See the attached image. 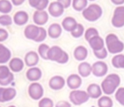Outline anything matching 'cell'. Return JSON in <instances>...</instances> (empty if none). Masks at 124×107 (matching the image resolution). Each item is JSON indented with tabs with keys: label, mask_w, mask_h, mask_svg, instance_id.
Here are the masks:
<instances>
[{
	"label": "cell",
	"mask_w": 124,
	"mask_h": 107,
	"mask_svg": "<svg viewBox=\"0 0 124 107\" xmlns=\"http://www.w3.org/2000/svg\"><path fill=\"white\" fill-rule=\"evenodd\" d=\"M88 5V0H73L72 7L77 11H83Z\"/></svg>",
	"instance_id": "28"
},
{
	"label": "cell",
	"mask_w": 124,
	"mask_h": 107,
	"mask_svg": "<svg viewBox=\"0 0 124 107\" xmlns=\"http://www.w3.org/2000/svg\"><path fill=\"white\" fill-rule=\"evenodd\" d=\"M67 82L68 87L70 89L75 90L80 87V85L82 84V79H81L80 76H79L78 75L72 74L68 77Z\"/></svg>",
	"instance_id": "17"
},
{
	"label": "cell",
	"mask_w": 124,
	"mask_h": 107,
	"mask_svg": "<svg viewBox=\"0 0 124 107\" xmlns=\"http://www.w3.org/2000/svg\"><path fill=\"white\" fill-rule=\"evenodd\" d=\"M112 100L107 96H103L98 100L99 107H112Z\"/></svg>",
	"instance_id": "29"
},
{
	"label": "cell",
	"mask_w": 124,
	"mask_h": 107,
	"mask_svg": "<svg viewBox=\"0 0 124 107\" xmlns=\"http://www.w3.org/2000/svg\"><path fill=\"white\" fill-rule=\"evenodd\" d=\"M112 24L116 28H121L124 26V6H118L115 9Z\"/></svg>",
	"instance_id": "6"
},
{
	"label": "cell",
	"mask_w": 124,
	"mask_h": 107,
	"mask_svg": "<svg viewBox=\"0 0 124 107\" xmlns=\"http://www.w3.org/2000/svg\"><path fill=\"white\" fill-rule=\"evenodd\" d=\"M111 2L116 5H119L121 6V5H123L124 3V0H111Z\"/></svg>",
	"instance_id": "46"
},
{
	"label": "cell",
	"mask_w": 124,
	"mask_h": 107,
	"mask_svg": "<svg viewBox=\"0 0 124 107\" xmlns=\"http://www.w3.org/2000/svg\"><path fill=\"white\" fill-rule=\"evenodd\" d=\"M9 34L8 31L5 29L0 28V42H3L8 38Z\"/></svg>",
	"instance_id": "41"
},
{
	"label": "cell",
	"mask_w": 124,
	"mask_h": 107,
	"mask_svg": "<svg viewBox=\"0 0 124 107\" xmlns=\"http://www.w3.org/2000/svg\"><path fill=\"white\" fill-rule=\"evenodd\" d=\"M26 78L30 81H37L39 80L42 77V71L39 68L33 67L29 68L26 72Z\"/></svg>",
	"instance_id": "16"
},
{
	"label": "cell",
	"mask_w": 124,
	"mask_h": 107,
	"mask_svg": "<svg viewBox=\"0 0 124 107\" xmlns=\"http://www.w3.org/2000/svg\"><path fill=\"white\" fill-rule=\"evenodd\" d=\"M88 43L93 51H99L104 48V41L99 35L93 37L88 41Z\"/></svg>",
	"instance_id": "20"
},
{
	"label": "cell",
	"mask_w": 124,
	"mask_h": 107,
	"mask_svg": "<svg viewBox=\"0 0 124 107\" xmlns=\"http://www.w3.org/2000/svg\"><path fill=\"white\" fill-rule=\"evenodd\" d=\"M8 107H16V106H13V105H12V106H8Z\"/></svg>",
	"instance_id": "48"
},
{
	"label": "cell",
	"mask_w": 124,
	"mask_h": 107,
	"mask_svg": "<svg viewBox=\"0 0 124 107\" xmlns=\"http://www.w3.org/2000/svg\"><path fill=\"white\" fill-rule=\"evenodd\" d=\"M12 73L10 69L7 65H0V80H4L10 76Z\"/></svg>",
	"instance_id": "31"
},
{
	"label": "cell",
	"mask_w": 124,
	"mask_h": 107,
	"mask_svg": "<svg viewBox=\"0 0 124 107\" xmlns=\"http://www.w3.org/2000/svg\"><path fill=\"white\" fill-rule=\"evenodd\" d=\"M4 89H5V88H4V87H0V103H4V101H3V98H2Z\"/></svg>",
	"instance_id": "47"
},
{
	"label": "cell",
	"mask_w": 124,
	"mask_h": 107,
	"mask_svg": "<svg viewBox=\"0 0 124 107\" xmlns=\"http://www.w3.org/2000/svg\"><path fill=\"white\" fill-rule=\"evenodd\" d=\"M65 85V80L63 77L55 76L50 79L49 81V86L51 89L58 90L62 89Z\"/></svg>",
	"instance_id": "14"
},
{
	"label": "cell",
	"mask_w": 124,
	"mask_h": 107,
	"mask_svg": "<svg viewBox=\"0 0 124 107\" xmlns=\"http://www.w3.org/2000/svg\"><path fill=\"white\" fill-rule=\"evenodd\" d=\"M28 92L31 99L37 100L42 98L44 90L42 86L40 84L37 82H33L29 87Z\"/></svg>",
	"instance_id": "7"
},
{
	"label": "cell",
	"mask_w": 124,
	"mask_h": 107,
	"mask_svg": "<svg viewBox=\"0 0 124 107\" xmlns=\"http://www.w3.org/2000/svg\"><path fill=\"white\" fill-rule=\"evenodd\" d=\"M120 79L118 75L112 73L108 75L101 83V89L107 95L112 94L119 86Z\"/></svg>",
	"instance_id": "2"
},
{
	"label": "cell",
	"mask_w": 124,
	"mask_h": 107,
	"mask_svg": "<svg viewBox=\"0 0 124 107\" xmlns=\"http://www.w3.org/2000/svg\"><path fill=\"white\" fill-rule=\"evenodd\" d=\"M57 2H58L59 3H61L62 5H63L64 9H67L69 7H70L71 3H72V0H57Z\"/></svg>",
	"instance_id": "42"
},
{
	"label": "cell",
	"mask_w": 124,
	"mask_h": 107,
	"mask_svg": "<svg viewBox=\"0 0 124 107\" xmlns=\"http://www.w3.org/2000/svg\"><path fill=\"white\" fill-rule=\"evenodd\" d=\"M48 18H49L48 14L45 10H42V11L37 10L34 12L33 15V21L34 24L38 26L45 25L47 22Z\"/></svg>",
	"instance_id": "11"
},
{
	"label": "cell",
	"mask_w": 124,
	"mask_h": 107,
	"mask_svg": "<svg viewBox=\"0 0 124 107\" xmlns=\"http://www.w3.org/2000/svg\"><path fill=\"white\" fill-rule=\"evenodd\" d=\"M29 21V15L26 12L21 10L16 13L13 16V21L18 26L25 25Z\"/></svg>",
	"instance_id": "13"
},
{
	"label": "cell",
	"mask_w": 124,
	"mask_h": 107,
	"mask_svg": "<svg viewBox=\"0 0 124 107\" xmlns=\"http://www.w3.org/2000/svg\"><path fill=\"white\" fill-rule=\"evenodd\" d=\"M99 35V32L96 29L93 28V27H90L88 28L85 32V40L88 42L91 38H93V37L98 36Z\"/></svg>",
	"instance_id": "32"
},
{
	"label": "cell",
	"mask_w": 124,
	"mask_h": 107,
	"mask_svg": "<svg viewBox=\"0 0 124 107\" xmlns=\"http://www.w3.org/2000/svg\"><path fill=\"white\" fill-rule=\"evenodd\" d=\"M89 95L87 92L83 90H73L70 94V100L71 102L76 105L79 106L85 102H87L89 99Z\"/></svg>",
	"instance_id": "5"
},
{
	"label": "cell",
	"mask_w": 124,
	"mask_h": 107,
	"mask_svg": "<svg viewBox=\"0 0 124 107\" xmlns=\"http://www.w3.org/2000/svg\"><path fill=\"white\" fill-rule=\"evenodd\" d=\"M77 25H78V23L75 18H74L73 17H70V16L66 17L63 20V21H62V27H63V28L66 31L70 32H72L76 28Z\"/></svg>",
	"instance_id": "19"
},
{
	"label": "cell",
	"mask_w": 124,
	"mask_h": 107,
	"mask_svg": "<svg viewBox=\"0 0 124 107\" xmlns=\"http://www.w3.org/2000/svg\"><path fill=\"white\" fill-rule=\"evenodd\" d=\"M14 80V75L13 73H12L10 76L4 80H0V85L2 86H8V84H10Z\"/></svg>",
	"instance_id": "39"
},
{
	"label": "cell",
	"mask_w": 124,
	"mask_h": 107,
	"mask_svg": "<svg viewBox=\"0 0 124 107\" xmlns=\"http://www.w3.org/2000/svg\"><path fill=\"white\" fill-rule=\"evenodd\" d=\"M62 32V29L61 27L58 24H51L47 30V34L48 35L53 39L58 38L60 37Z\"/></svg>",
	"instance_id": "23"
},
{
	"label": "cell",
	"mask_w": 124,
	"mask_h": 107,
	"mask_svg": "<svg viewBox=\"0 0 124 107\" xmlns=\"http://www.w3.org/2000/svg\"><path fill=\"white\" fill-rule=\"evenodd\" d=\"M112 64L116 68H124V54L115 55L112 60Z\"/></svg>",
	"instance_id": "27"
},
{
	"label": "cell",
	"mask_w": 124,
	"mask_h": 107,
	"mask_svg": "<svg viewBox=\"0 0 124 107\" xmlns=\"http://www.w3.org/2000/svg\"><path fill=\"white\" fill-rule=\"evenodd\" d=\"M47 60L56 62L60 64L67 63L69 60V55L59 46L54 45L50 48L47 52Z\"/></svg>",
	"instance_id": "1"
},
{
	"label": "cell",
	"mask_w": 124,
	"mask_h": 107,
	"mask_svg": "<svg viewBox=\"0 0 124 107\" xmlns=\"http://www.w3.org/2000/svg\"><path fill=\"white\" fill-rule=\"evenodd\" d=\"M41 0H29V5L33 8H37L39 5V4L40 3Z\"/></svg>",
	"instance_id": "44"
},
{
	"label": "cell",
	"mask_w": 124,
	"mask_h": 107,
	"mask_svg": "<svg viewBox=\"0 0 124 107\" xmlns=\"http://www.w3.org/2000/svg\"><path fill=\"white\" fill-rule=\"evenodd\" d=\"M47 32L45 30V29L43 28V27H39V33L38 37L35 40V42H37V43L42 42L43 40H45V38L47 37Z\"/></svg>",
	"instance_id": "38"
},
{
	"label": "cell",
	"mask_w": 124,
	"mask_h": 107,
	"mask_svg": "<svg viewBox=\"0 0 124 107\" xmlns=\"http://www.w3.org/2000/svg\"><path fill=\"white\" fill-rule=\"evenodd\" d=\"M78 72L81 76L87 77L92 72V66L88 62H82L78 66Z\"/></svg>",
	"instance_id": "24"
},
{
	"label": "cell",
	"mask_w": 124,
	"mask_h": 107,
	"mask_svg": "<svg viewBox=\"0 0 124 107\" xmlns=\"http://www.w3.org/2000/svg\"><path fill=\"white\" fill-rule=\"evenodd\" d=\"M12 9L13 5L9 0H0V13L7 15L11 12Z\"/></svg>",
	"instance_id": "26"
},
{
	"label": "cell",
	"mask_w": 124,
	"mask_h": 107,
	"mask_svg": "<svg viewBox=\"0 0 124 107\" xmlns=\"http://www.w3.org/2000/svg\"><path fill=\"white\" fill-rule=\"evenodd\" d=\"M13 24V19L9 15L0 16V25L2 26H10Z\"/></svg>",
	"instance_id": "34"
},
{
	"label": "cell",
	"mask_w": 124,
	"mask_h": 107,
	"mask_svg": "<svg viewBox=\"0 0 124 107\" xmlns=\"http://www.w3.org/2000/svg\"><path fill=\"white\" fill-rule=\"evenodd\" d=\"M50 49V47L45 43H42L39 45L38 48L39 55L44 60H47V52Z\"/></svg>",
	"instance_id": "30"
},
{
	"label": "cell",
	"mask_w": 124,
	"mask_h": 107,
	"mask_svg": "<svg viewBox=\"0 0 124 107\" xmlns=\"http://www.w3.org/2000/svg\"><path fill=\"white\" fill-rule=\"evenodd\" d=\"M48 4H49V0H41L40 3L39 4L38 7L36 8V10H39V11H42L45 8H47Z\"/></svg>",
	"instance_id": "40"
},
{
	"label": "cell",
	"mask_w": 124,
	"mask_h": 107,
	"mask_svg": "<svg viewBox=\"0 0 124 107\" xmlns=\"http://www.w3.org/2000/svg\"><path fill=\"white\" fill-rule=\"evenodd\" d=\"M55 107H71V104L65 100H61L57 103Z\"/></svg>",
	"instance_id": "43"
},
{
	"label": "cell",
	"mask_w": 124,
	"mask_h": 107,
	"mask_svg": "<svg viewBox=\"0 0 124 107\" xmlns=\"http://www.w3.org/2000/svg\"><path fill=\"white\" fill-rule=\"evenodd\" d=\"M24 62L28 67L33 68L39 62V55L35 51H29L25 55Z\"/></svg>",
	"instance_id": "12"
},
{
	"label": "cell",
	"mask_w": 124,
	"mask_h": 107,
	"mask_svg": "<svg viewBox=\"0 0 124 107\" xmlns=\"http://www.w3.org/2000/svg\"><path fill=\"white\" fill-rule=\"evenodd\" d=\"M39 107H53V102L48 98H42L39 102Z\"/></svg>",
	"instance_id": "36"
},
{
	"label": "cell",
	"mask_w": 124,
	"mask_h": 107,
	"mask_svg": "<svg viewBox=\"0 0 124 107\" xmlns=\"http://www.w3.org/2000/svg\"><path fill=\"white\" fill-rule=\"evenodd\" d=\"M23 67H24L23 61L18 57H15L10 60L9 68L10 71H12L14 73H18L21 71L23 69Z\"/></svg>",
	"instance_id": "15"
},
{
	"label": "cell",
	"mask_w": 124,
	"mask_h": 107,
	"mask_svg": "<svg viewBox=\"0 0 124 107\" xmlns=\"http://www.w3.org/2000/svg\"><path fill=\"white\" fill-rule=\"evenodd\" d=\"M16 89L13 87H8V88H5L4 92H3V101L4 102H8L10 100H12L16 96Z\"/></svg>",
	"instance_id": "25"
},
{
	"label": "cell",
	"mask_w": 124,
	"mask_h": 107,
	"mask_svg": "<svg viewBox=\"0 0 124 107\" xmlns=\"http://www.w3.org/2000/svg\"><path fill=\"white\" fill-rule=\"evenodd\" d=\"M88 56V50L85 46L79 45L74 51V57L78 61H83L86 59Z\"/></svg>",
	"instance_id": "21"
},
{
	"label": "cell",
	"mask_w": 124,
	"mask_h": 107,
	"mask_svg": "<svg viewBox=\"0 0 124 107\" xmlns=\"http://www.w3.org/2000/svg\"><path fill=\"white\" fill-rule=\"evenodd\" d=\"M64 12V8L58 2H51L48 6V13L53 17L58 18L62 16Z\"/></svg>",
	"instance_id": "9"
},
{
	"label": "cell",
	"mask_w": 124,
	"mask_h": 107,
	"mask_svg": "<svg viewBox=\"0 0 124 107\" xmlns=\"http://www.w3.org/2000/svg\"><path fill=\"white\" fill-rule=\"evenodd\" d=\"M115 98L122 106H124V88L123 87L119 88L117 90L115 93Z\"/></svg>",
	"instance_id": "35"
},
{
	"label": "cell",
	"mask_w": 124,
	"mask_h": 107,
	"mask_svg": "<svg viewBox=\"0 0 124 107\" xmlns=\"http://www.w3.org/2000/svg\"><path fill=\"white\" fill-rule=\"evenodd\" d=\"M107 65L102 61H98L92 65V73L95 76L101 77L106 75L107 73Z\"/></svg>",
	"instance_id": "8"
},
{
	"label": "cell",
	"mask_w": 124,
	"mask_h": 107,
	"mask_svg": "<svg viewBox=\"0 0 124 107\" xmlns=\"http://www.w3.org/2000/svg\"><path fill=\"white\" fill-rule=\"evenodd\" d=\"M93 54L96 56V57H97L98 59H100V60L105 59L107 57V51L105 47L99 51H93Z\"/></svg>",
	"instance_id": "37"
},
{
	"label": "cell",
	"mask_w": 124,
	"mask_h": 107,
	"mask_svg": "<svg viewBox=\"0 0 124 107\" xmlns=\"http://www.w3.org/2000/svg\"><path fill=\"white\" fill-rule=\"evenodd\" d=\"M106 45L108 51L111 54H118L123 51L124 44L115 34H109L106 37Z\"/></svg>",
	"instance_id": "3"
},
{
	"label": "cell",
	"mask_w": 124,
	"mask_h": 107,
	"mask_svg": "<svg viewBox=\"0 0 124 107\" xmlns=\"http://www.w3.org/2000/svg\"><path fill=\"white\" fill-rule=\"evenodd\" d=\"M88 1H95V0H88Z\"/></svg>",
	"instance_id": "49"
},
{
	"label": "cell",
	"mask_w": 124,
	"mask_h": 107,
	"mask_svg": "<svg viewBox=\"0 0 124 107\" xmlns=\"http://www.w3.org/2000/svg\"><path fill=\"white\" fill-rule=\"evenodd\" d=\"M101 87L96 84H91L87 88V92L90 98H98L101 95Z\"/></svg>",
	"instance_id": "22"
},
{
	"label": "cell",
	"mask_w": 124,
	"mask_h": 107,
	"mask_svg": "<svg viewBox=\"0 0 124 107\" xmlns=\"http://www.w3.org/2000/svg\"><path fill=\"white\" fill-rule=\"evenodd\" d=\"M102 9L97 4H91L83 11V16L88 21H96L101 18Z\"/></svg>",
	"instance_id": "4"
},
{
	"label": "cell",
	"mask_w": 124,
	"mask_h": 107,
	"mask_svg": "<svg viewBox=\"0 0 124 107\" xmlns=\"http://www.w3.org/2000/svg\"><path fill=\"white\" fill-rule=\"evenodd\" d=\"M84 33V27L81 24H78L76 28L71 32V35L76 38L80 37Z\"/></svg>",
	"instance_id": "33"
},
{
	"label": "cell",
	"mask_w": 124,
	"mask_h": 107,
	"mask_svg": "<svg viewBox=\"0 0 124 107\" xmlns=\"http://www.w3.org/2000/svg\"><path fill=\"white\" fill-rule=\"evenodd\" d=\"M39 27L34 24H29L24 29V35L29 40L35 41L39 33Z\"/></svg>",
	"instance_id": "10"
},
{
	"label": "cell",
	"mask_w": 124,
	"mask_h": 107,
	"mask_svg": "<svg viewBox=\"0 0 124 107\" xmlns=\"http://www.w3.org/2000/svg\"><path fill=\"white\" fill-rule=\"evenodd\" d=\"M26 0H11L12 3L15 5V6H19L21 5Z\"/></svg>",
	"instance_id": "45"
},
{
	"label": "cell",
	"mask_w": 124,
	"mask_h": 107,
	"mask_svg": "<svg viewBox=\"0 0 124 107\" xmlns=\"http://www.w3.org/2000/svg\"><path fill=\"white\" fill-rule=\"evenodd\" d=\"M11 58V51L3 44L0 43V64H5Z\"/></svg>",
	"instance_id": "18"
}]
</instances>
